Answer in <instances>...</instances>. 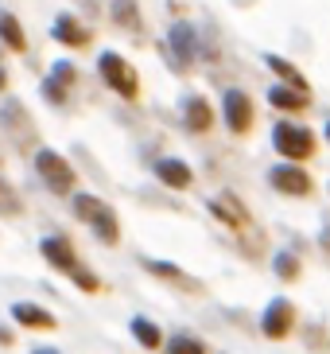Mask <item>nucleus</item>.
<instances>
[{
    "instance_id": "f257e3e1",
    "label": "nucleus",
    "mask_w": 330,
    "mask_h": 354,
    "mask_svg": "<svg viewBox=\"0 0 330 354\" xmlns=\"http://www.w3.org/2000/svg\"><path fill=\"white\" fill-rule=\"evenodd\" d=\"M74 214L82 222H90V230L105 245H117L121 241V226H117V214L109 203H101V198H93V195H74Z\"/></svg>"
},
{
    "instance_id": "f03ea898",
    "label": "nucleus",
    "mask_w": 330,
    "mask_h": 354,
    "mask_svg": "<svg viewBox=\"0 0 330 354\" xmlns=\"http://www.w3.org/2000/svg\"><path fill=\"white\" fill-rule=\"evenodd\" d=\"M272 145H276V152L284 160H303V156H311L315 136H311V129H303V125L276 121V129H272Z\"/></svg>"
},
{
    "instance_id": "7ed1b4c3",
    "label": "nucleus",
    "mask_w": 330,
    "mask_h": 354,
    "mask_svg": "<svg viewBox=\"0 0 330 354\" xmlns=\"http://www.w3.org/2000/svg\"><path fill=\"white\" fill-rule=\"evenodd\" d=\"M35 171H39L43 183L51 191H59V195H66V191L74 187V167L66 164L59 152H51V148H39V152H35Z\"/></svg>"
},
{
    "instance_id": "20e7f679",
    "label": "nucleus",
    "mask_w": 330,
    "mask_h": 354,
    "mask_svg": "<svg viewBox=\"0 0 330 354\" xmlns=\"http://www.w3.org/2000/svg\"><path fill=\"white\" fill-rule=\"evenodd\" d=\"M97 66H101V78L109 86H113L121 97H136V71L128 63H124L117 51H101V59H97Z\"/></svg>"
},
{
    "instance_id": "39448f33",
    "label": "nucleus",
    "mask_w": 330,
    "mask_h": 354,
    "mask_svg": "<svg viewBox=\"0 0 330 354\" xmlns=\"http://www.w3.org/2000/svg\"><path fill=\"white\" fill-rule=\"evenodd\" d=\"M222 117H226L229 133H249V125H253V102L241 90H229L222 97Z\"/></svg>"
},
{
    "instance_id": "423d86ee",
    "label": "nucleus",
    "mask_w": 330,
    "mask_h": 354,
    "mask_svg": "<svg viewBox=\"0 0 330 354\" xmlns=\"http://www.w3.org/2000/svg\"><path fill=\"white\" fill-rule=\"evenodd\" d=\"M269 179H272V187L284 191V195H307L311 191V176L300 164H276L269 171Z\"/></svg>"
},
{
    "instance_id": "0eeeda50",
    "label": "nucleus",
    "mask_w": 330,
    "mask_h": 354,
    "mask_svg": "<svg viewBox=\"0 0 330 354\" xmlns=\"http://www.w3.org/2000/svg\"><path fill=\"white\" fill-rule=\"evenodd\" d=\"M291 319H295V308H291L288 300H272L264 319H260V327H264L269 339H284V335L291 331Z\"/></svg>"
},
{
    "instance_id": "6e6552de",
    "label": "nucleus",
    "mask_w": 330,
    "mask_h": 354,
    "mask_svg": "<svg viewBox=\"0 0 330 354\" xmlns=\"http://www.w3.org/2000/svg\"><path fill=\"white\" fill-rule=\"evenodd\" d=\"M155 176H159V183L183 191V187H191L195 171H191V164H183V160H159V164H155Z\"/></svg>"
},
{
    "instance_id": "1a4fd4ad",
    "label": "nucleus",
    "mask_w": 330,
    "mask_h": 354,
    "mask_svg": "<svg viewBox=\"0 0 330 354\" xmlns=\"http://www.w3.org/2000/svg\"><path fill=\"white\" fill-rule=\"evenodd\" d=\"M43 257L51 261L55 269H62V272H70L74 265H78V257H74V250H70V241L66 238H43Z\"/></svg>"
},
{
    "instance_id": "9d476101",
    "label": "nucleus",
    "mask_w": 330,
    "mask_h": 354,
    "mask_svg": "<svg viewBox=\"0 0 330 354\" xmlns=\"http://www.w3.org/2000/svg\"><path fill=\"white\" fill-rule=\"evenodd\" d=\"M51 35L59 43H66V47H86V43H90V32H86L74 16H59V20H55V28H51Z\"/></svg>"
},
{
    "instance_id": "9b49d317",
    "label": "nucleus",
    "mask_w": 330,
    "mask_h": 354,
    "mask_svg": "<svg viewBox=\"0 0 330 354\" xmlns=\"http://www.w3.org/2000/svg\"><path fill=\"white\" fill-rule=\"evenodd\" d=\"M171 51H175V63H191L198 55V43H195V32H191V24L179 20L171 28Z\"/></svg>"
},
{
    "instance_id": "f8f14e48",
    "label": "nucleus",
    "mask_w": 330,
    "mask_h": 354,
    "mask_svg": "<svg viewBox=\"0 0 330 354\" xmlns=\"http://www.w3.org/2000/svg\"><path fill=\"white\" fill-rule=\"evenodd\" d=\"M269 102L276 105V109H307V90H300V86H272L269 90Z\"/></svg>"
},
{
    "instance_id": "ddd939ff",
    "label": "nucleus",
    "mask_w": 330,
    "mask_h": 354,
    "mask_svg": "<svg viewBox=\"0 0 330 354\" xmlns=\"http://www.w3.org/2000/svg\"><path fill=\"white\" fill-rule=\"evenodd\" d=\"M12 315L23 327H55V315L47 308H35V304H12Z\"/></svg>"
},
{
    "instance_id": "4468645a",
    "label": "nucleus",
    "mask_w": 330,
    "mask_h": 354,
    "mask_svg": "<svg viewBox=\"0 0 330 354\" xmlns=\"http://www.w3.org/2000/svg\"><path fill=\"white\" fill-rule=\"evenodd\" d=\"M210 210H214L222 222H229V226H245V210H241V203L233 195H217L210 198Z\"/></svg>"
},
{
    "instance_id": "2eb2a0df",
    "label": "nucleus",
    "mask_w": 330,
    "mask_h": 354,
    "mask_svg": "<svg viewBox=\"0 0 330 354\" xmlns=\"http://www.w3.org/2000/svg\"><path fill=\"white\" fill-rule=\"evenodd\" d=\"M0 39L8 43L12 51H23V47H28V39H23V28H20V20H16L12 12H4V8H0Z\"/></svg>"
},
{
    "instance_id": "dca6fc26",
    "label": "nucleus",
    "mask_w": 330,
    "mask_h": 354,
    "mask_svg": "<svg viewBox=\"0 0 330 354\" xmlns=\"http://www.w3.org/2000/svg\"><path fill=\"white\" fill-rule=\"evenodd\" d=\"M210 121H214V117H210V105L202 102V97H186V125L195 129V133H206Z\"/></svg>"
},
{
    "instance_id": "f3484780",
    "label": "nucleus",
    "mask_w": 330,
    "mask_h": 354,
    "mask_svg": "<svg viewBox=\"0 0 330 354\" xmlns=\"http://www.w3.org/2000/svg\"><path fill=\"white\" fill-rule=\"evenodd\" d=\"M133 335H136V343L148 346V351H155V346H159V339H164V335H159V327H155L152 319H144V315H136V319H133Z\"/></svg>"
},
{
    "instance_id": "a211bd4d",
    "label": "nucleus",
    "mask_w": 330,
    "mask_h": 354,
    "mask_svg": "<svg viewBox=\"0 0 330 354\" xmlns=\"http://www.w3.org/2000/svg\"><path fill=\"white\" fill-rule=\"evenodd\" d=\"M264 63H269L272 71L280 74V78H288V86H300V90H303V86H307V78H303V74L295 71V66H291L288 59H280V55H269V59H264Z\"/></svg>"
},
{
    "instance_id": "6ab92c4d",
    "label": "nucleus",
    "mask_w": 330,
    "mask_h": 354,
    "mask_svg": "<svg viewBox=\"0 0 330 354\" xmlns=\"http://www.w3.org/2000/svg\"><path fill=\"white\" fill-rule=\"evenodd\" d=\"M113 16H117V24H124V28H140V8H136V0H117Z\"/></svg>"
},
{
    "instance_id": "aec40b11",
    "label": "nucleus",
    "mask_w": 330,
    "mask_h": 354,
    "mask_svg": "<svg viewBox=\"0 0 330 354\" xmlns=\"http://www.w3.org/2000/svg\"><path fill=\"white\" fill-rule=\"evenodd\" d=\"M167 354H206V351H202V343L191 339V335H175V339L167 343Z\"/></svg>"
},
{
    "instance_id": "412c9836",
    "label": "nucleus",
    "mask_w": 330,
    "mask_h": 354,
    "mask_svg": "<svg viewBox=\"0 0 330 354\" xmlns=\"http://www.w3.org/2000/svg\"><path fill=\"white\" fill-rule=\"evenodd\" d=\"M272 265H276V272L284 277V281H295V277H300V261L291 257V253H276Z\"/></svg>"
},
{
    "instance_id": "4be33fe9",
    "label": "nucleus",
    "mask_w": 330,
    "mask_h": 354,
    "mask_svg": "<svg viewBox=\"0 0 330 354\" xmlns=\"http://www.w3.org/2000/svg\"><path fill=\"white\" fill-rule=\"evenodd\" d=\"M51 82H55V86H70V82H74V66H70V63H55Z\"/></svg>"
},
{
    "instance_id": "5701e85b",
    "label": "nucleus",
    "mask_w": 330,
    "mask_h": 354,
    "mask_svg": "<svg viewBox=\"0 0 330 354\" xmlns=\"http://www.w3.org/2000/svg\"><path fill=\"white\" fill-rule=\"evenodd\" d=\"M148 269L159 277H179V265H171V261H148Z\"/></svg>"
},
{
    "instance_id": "b1692460",
    "label": "nucleus",
    "mask_w": 330,
    "mask_h": 354,
    "mask_svg": "<svg viewBox=\"0 0 330 354\" xmlns=\"http://www.w3.org/2000/svg\"><path fill=\"white\" fill-rule=\"evenodd\" d=\"M70 277H74V281H78V284H82L86 292H93V288H97V281H93L90 272H82V265H74V269H70Z\"/></svg>"
},
{
    "instance_id": "393cba45",
    "label": "nucleus",
    "mask_w": 330,
    "mask_h": 354,
    "mask_svg": "<svg viewBox=\"0 0 330 354\" xmlns=\"http://www.w3.org/2000/svg\"><path fill=\"white\" fill-rule=\"evenodd\" d=\"M31 354H59V351H55V346H35Z\"/></svg>"
},
{
    "instance_id": "a878e982",
    "label": "nucleus",
    "mask_w": 330,
    "mask_h": 354,
    "mask_svg": "<svg viewBox=\"0 0 330 354\" xmlns=\"http://www.w3.org/2000/svg\"><path fill=\"white\" fill-rule=\"evenodd\" d=\"M0 343L8 346V343H12V331H4V327H0Z\"/></svg>"
},
{
    "instance_id": "bb28decb",
    "label": "nucleus",
    "mask_w": 330,
    "mask_h": 354,
    "mask_svg": "<svg viewBox=\"0 0 330 354\" xmlns=\"http://www.w3.org/2000/svg\"><path fill=\"white\" fill-rule=\"evenodd\" d=\"M4 82H8V78H4V71H0V86H4Z\"/></svg>"
},
{
    "instance_id": "cd10ccee",
    "label": "nucleus",
    "mask_w": 330,
    "mask_h": 354,
    "mask_svg": "<svg viewBox=\"0 0 330 354\" xmlns=\"http://www.w3.org/2000/svg\"><path fill=\"white\" fill-rule=\"evenodd\" d=\"M327 140H330V121H327Z\"/></svg>"
}]
</instances>
